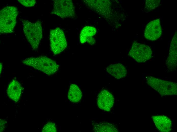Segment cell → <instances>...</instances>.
<instances>
[{
    "mask_svg": "<svg viewBox=\"0 0 177 132\" xmlns=\"http://www.w3.org/2000/svg\"><path fill=\"white\" fill-rule=\"evenodd\" d=\"M162 29L159 19L151 21L146 27L144 36L147 39L154 41L160 36L162 34Z\"/></svg>",
    "mask_w": 177,
    "mask_h": 132,
    "instance_id": "ba28073f",
    "label": "cell"
},
{
    "mask_svg": "<svg viewBox=\"0 0 177 132\" xmlns=\"http://www.w3.org/2000/svg\"><path fill=\"white\" fill-rule=\"evenodd\" d=\"M152 52L148 45L135 41L133 43L128 55L138 62H145L151 57Z\"/></svg>",
    "mask_w": 177,
    "mask_h": 132,
    "instance_id": "52a82bcc",
    "label": "cell"
},
{
    "mask_svg": "<svg viewBox=\"0 0 177 132\" xmlns=\"http://www.w3.org/2000/svg\"><path fill=\"white\" fill-rule=\"evenodd\" d=\"M23 30L25 36L32 47L33 51L38 49L42 36L41 22L38 20L32 22L26 20L22 21Z\"/></svg>",
    "mask_w": 177,
    "mask_h": 132,
    "instance_id": "6da1fadb",
    "label": "cell"
},
{
    "mask_svg": "<svg viewBox=\"0 0 177 132\" xmlns=\"http://www.w3.org/2000/svg\"><path fill=\"white\" fill-rule=\"evenodd\" d=\"M22 89L20 84L16 80L13 79L8 86L7 91L8 95L10 99L17 102L21 97Z\"/></svg>",
    "mask_w": 177,
    "mask_h": 132,
    "instance_id": "7c38bea8",
    "label": "cell"
},
{
    "mask_svg": "<svg viewBox=\"0 0 177 132\" xmlns=\"http://www.w3.org/2000/svg\"><path fill=\"white\" fill-rule=\"evenodd\" d=\"M3 67V64L2 63H0V74H1V72H2V70Z\"/></svg>",
    "mask_w": 177,
    "mask_h": 132,
    "instance_id": "44dd1931",
    "label": "cell"
},
{
    "mask_svg": "<svg viewBox=\"0 0 177 132\" xmlns=\"http://www.w3.org/2000/svg\"><path fill=\"white\" fill-rule=\"evenodd\" d=\"M56 128L55 124L52 122H49L45 124L43 127V132H56Z\"/></svg>",
    "mask_w": 177,
    "mask_h": 132,
    "instance_id": "ac0fdd59",
    "label": "cell"
},
{
    "mask_svg": "<svg viewBox=\"0 0 177 132\" xmlns=\"http://www.w3.org/2000/svg\"><path fill=\"white\" fill-rule=\"evenodd\" d=\"M82 96L81 91L77 85L75 84L70 85L68 94L69 101L73 103L78 102L81 100Z\"/></svg>",
    "mask_w": 177,
    "mask_h": 132,
    "instance_id": "9a60e30c",
    "label": "cell"
},
{
    "mask_svg": "<svg viewBox=\"0 0 177 132\" xmlns=\"http://www.w3.org/2000/svg\"><path fill=\"white\" fill-rule=\"evenodd\" d=\"M5 121L3 120H0V131H2L5 129Z\"/></svg>",
    "mask_w": 177,
    "mask_h": 132,
    "instance_id": "ffe728a7",
    "label": "cell"
},
{
    "mask_svg": "<svg viewBox=\"0 0 177 132\" xmlns=\"http://www.w3.org/2000/svg\"><path fill=\"white\" fill-rule=\"evenodd\" d=\"M106 69L108 73L117 79L125 77L127 74L126 68L120 63L110 65L107 67Z\"/></svg>",
    "mask_w": 177,
    "mask_h": 132,
    "instance_id": "4fadbf2b",
    "label": "cell"
},
{
    "mask_svg": "<svg viewBox=\"0 0 177 132\" xmlns=\"http://www.w3.org/2000/svg\"><path fill=\"white\" fill-rule=\"evenodd\" d=\"M22 62L48 75L56 72L59 67L55 61L45 56L30 57L24 59Z\"/></svg>",
    "mask_w": 177,
    "mask_h": 132,
    "instance_id": "7a4b0ae2",
    "label": "cell"
},
{
    "mask_svg": "<svg viewBox=\"0 0 177 132\" xmlns=\"http://www.w3.org/2000/svg\"><path fill=\"white\" fill-rule=\"evenodd\" d=\"M114 101V98L112 94L108 91L104 90L98 94L97 104L100 109L109 111L113 107Z\"/></svg>",
    "mask_w": 177,
    "mask_h": 132,
    "instance_id": "9c48e42d",
    "label": "cell"
},
{
    "mask_svg": "<svg viewBox=\"0 0 177 132\" xmlns=\"http://www.w3.org/2000/svg\"><path fill=\"white\" fill-rule=\"evenodd\" d=\"M97 30L94 27L86 26L84 27L81 30L80 35V42L84 43L90 38L92 37L96 34Z\"/></svg>",
    "mask_w": 177,
    "mask_h": 132,
    "instance_id": "2e32d148",
    "label": "cell"
},
{
    "mask_svg": "<svg viewBox=\"0 0 177 132\" xmlns=\"http://www.w3.org/2000/svg\"><path fill=\"white\" fill-rule=\"evenodd\" d=\"M147 83L162 95H176L177 84L175 82L162 80L152 76L146 79Z\"/></svg>",
    "mask_w": 177,
    "mask_h": 132,
    "instance_id": "277c9868",
    "label": "cell"
},
{
    "mask_svg": "<svg viewBox=\"0 0 177 132\" xmlns=\"http://www.w3.org/2000/svg\"><path fill=\"white\" fill-rule=\"evenodd\" d=\"M159 0H147L145 2V8L148 11L153 10L156 8L160 4Z\"/></svg>",
    "mask_w": 177,
    "mask_h": 132,
    "instance_id": "e0dca14e",
    "label": "cell"
},
{
    "mask_svg": "<svg viewBox=\"0 0 177 132\" xmlns=\"http://www.w3.org/2000/svg\"><path fill=\"white\" fill-rule=\"evenodd\" d=\"M18 2L22 5L26 7H31L33 6L36 2L35 0H18Z\"/></svg>",
    "mask_w": 177,
    "mask_h": 132,
    "instance_id": "d6986e66",
    "label": "cell"
},
{
    "mask_svg": "<svg viewBox=\"0 0 177 132\" xmlns=\"http://www.w3.org/2000/svg\"><path fill=\"white\" fill-rule=\"evenodd\" d=\"M152 118L155 126L159 131L168 132L171 131L172 123L169 118L163 115L153 116Z\"/></svg>",
    "mask_w": 177,
    "mask_h": 132,
    "instance_id": "8fae6325",
    "label": "cell"
},
{
    "mask_svg": "<svg viewBox=\"0 0 177 132\" xmlns=\"http://www.w3.org/2000/svg\"><path fill=\"white\" fill-rule=\"evenodd\" d=\"M177 35L176 31L170 43L169 56L166 62L167 68L171 71L175 70L177 68Z\"/></svg>",
    "mask_w": 177,
    "mask_h": 132,
    "instance_id": "30bf717a",
    "label": "cell"
},
{
    "mask_svg": "<svg viewBox=\"0 0 177 132\" xmlns=\"http://www.w3.org/2000/svg\"><path fill=\"white\" fill-rule=\"evenodd\" d=\"M93 130L97 132H116L118 131L116 126L114 124L107 122H100L95 123Z\"/></svg>",
    "mask_w": 177,
    "mask_h": 132,
    "instance_id": "5bb4252c",
    "label": "cell"
},
{
    "mask_svg": "<svg viewBox=\"0 0 177 132\" xmlns=\"http://www.w3.org/2000/svg\"><path fill=\"white\" fill-rule=\"evenodd\" d=\"M18 13L17 8L12 6H6L1 10V33L6 34L13 32L16 24Z\"/></svg>",
    "mask_w": 177,
    "mask_h": 132,
    "instance_id": "3957f363",
    "label": "cell"
},
{
    "mask_svg": "<svg viewBox=\"0 0 177 132\" xmlns=\"http://www.w3.org/2000/svg\"><path fill=\"white\" fill-rule=\"evenodd\" d=\"M50 49L55 55L60 54L67 47V43L63 31L59 27L50 31Z\"/></svg>",
    "mask_w": 177,
    "mask_h": 132,
    "instance_id": "5b68a950",
    "label": "cell"
},
{
    "mask_svg": "<svg viewBox=\"0 0 177 132\" xmlns=\"http://www.w3.org/2000/svg\"><path fill=\"white\" fill-rule=\"evenodd\" d=\"M51 13L63 18H72L75 14V8L70 0H55Z\"/></svg>",
    "mask_w": 177,
    "mask_h": 132,
    "instance_id": "8992f818",
    "label": "cell"
}]
</instances>
